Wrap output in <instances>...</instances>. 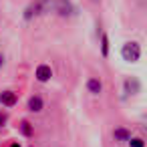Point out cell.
<instances>
[{"label":"cell","mask_w":147,"mask_h":147,"mask_svg":"<svg viewBox=\"0 0 147 147\" xmlns=\"http://www.w3.org/2000/svg\"><path fill=\"white\" fill-rule=\"evenodd\" d=\"M55 8V0H32L30 6L24 10V20H32L34 16H42Z\"/></svg>","instance_id":"6da1fadb"},{"label":"cell","mask_w":147,"mask_h":147,"mask_svg":"<svg viewBox=\"0 0 147 147\" xmlns=\"http://www.w3.org/2000/svg\"><path fill=\"white\" fill-rule=\"evenodd\" d=\"M121 57H123V61H127V63H137L139 57H141V47H139V42H125L123 49H121Z\"/></svg>","instance_id":"7a4b0ae2"},{"label":"cell","mask_w":147,"mask_h":147,"mask_svg":"<svg viewBox=\"0 0 147 147\" xmlns=\"http://www.w3.org/2000/svg\"><path fill=\"white\" fill-rule=\"evenodd\" d=\"M59 16H71L75 12V6L71 4V0H55V8H53Z\"/></svg>","instance_id":"3957f363"},{"label":"cell","mask_w":147,"mask_h":147,"mask_svg":"<svg viewBox=\"0 0 147 147\" xmlns=\"http://www.w3.org/2000/svg\"><path fill=\"white\" fill-rule=\"evenodd\" d=\"M34 77H36V81H38V83H49V81H51V77H53V69H51L49 65H38V67H36V73H34Z\"/></svg>","instance_id":"277c9868"},{"label":"cell","mask_w":147,"mask_h":147,"mask_svg":"<svg viewBox=\"0 0 147 147\" xmlns=\"http://www.w3.org/2000/svg\"><path fill=\"white\" fill-rule=\"evenodd\" d=\"M0 103H2V107H14L18 103V97L14 91H4V93H0Z\"/></svg>","instance_id":"5b68a950"},{"label":"cell","mask_w":147,"mask_h":147,"mask_svg":"<svg viewBox=\"0 0 147 147\" xmlns=\"http://www.w3.org/2000/svg\"><path fill=\"white\" fill-rule=\"evenodd\" d=\"M87 91H89L91 95H101V93H103V83H101V79L91 77V79L87 81Z\"/></svg>","instance_id":"8992f818"},{"label":"cell","mask_w":147,"mask_h":147,"mask_svg":"<svg viewBox=\"0 0 147 147\" xmlns=\"http://www.w3.org/2000/svg\"><path fill=\"white\" fill-rule=\"evenodd\" d=\"M45 109V101L38 97V95H32L30 99H28V111L30 113H40Z\"/></svg>","instance_id":"52a82bcc"},{"label":"cell","mask_w":147,"mask_h":147,"mask_svg":"<svg viewBox=\"0 0 147 147\" xmlns=\"http://www.w3.org/2000/svg\"><path fill=\"white\" fill-rule=\"evenodd\" d=\"M139 91H141V85H139V81H137L135 77L125 79V93H127V95H137Z\"/></svg>","instance_id":"ba28073f"},{"label":"cell","mask_w":147,"mask_h":147,"mask_svg":"<svg viewBox=\"0 0 147 147\" xmlns=\"http://www.w3.org/2000/svg\"><path fill=\"white\" fill-rule=\"evenodd\" d=\"M113 137H115V141H119V143H127V141L131 139V131L125 129V127H117V129L113 131Z\"/></svg>","instance_id":"9c48e42d"},{"label":"cell","mask_w":147,"mask_h":147,"mask_svg":"<svg viewBox=\"0 0 147 147\" xmlns=\"http://www.w3.org/2000/svg\"><path fill=\"white\" fill-rule=\"evenodd\" d=\"M101 55L103 57H109V38H107L105 32L101 34Z\"/></svg>","instance_id":"30bf717a"},{"label":"cell","mask_w":147,"mask_h":147,"mask_svg":"<svg viewBox=\"0 0 147 147\" xmlns=\"http://www.w3.org/2000/svg\"><path fill=\"white\" fill-rule=\"evenodd\" d=\"M20 133H22L24 137H32V127H30L28 121H22V123H20Z\"/></svg>","instance_id":"8fae6325"},{"label":"cell","mask_w":147,"mask_h":147,"mask_svg":"<svg viewBox=\"0 0 147 147\" xmlns=\"http://www.w3.org/2000/svg\"><path fill=\"white\" fill-rule=\"evenodd\" d=\"M127 143H129V147H145V141H143L141 137H133V139H129Z\"/></svg>","instance_id":"7c38bea8"},{"label":"cell","mask_w":147,"mask_h":147,"mask_svg":"<svg viewBox=\"0 0 147 147\" xmlns=\"http://www.w3.org/2000/svg\"><path fill=\"white\" fill-rule=\"evenodd\" d=\"M6 123H8V115L4 111H0V127H4Z\"/></svg>","instance_id":"4fadbf2b"},{"label":"cell","mask_w":147,"mask_h":147,"mask_svg":"<svg viewBox=\"0 0 147 147\" xmlns=\"http://www.w3.org/2000/svg\"><path fill=\"white\" fill-rule=\"evenodd\" d=\"M10 147H22V145H20L18 141H14V143H10Z\"/></svg>","instance_id":"5bb4252c"},{"label":"cell","mask_w":147,"mask_h":147,"mask_svg":"<svg viewBox=\"0 0 147 147\" xmlns=\"http://www.w3.org/2000/svg\"><path fill=\"white\" fill-rule=\"evenodd\" d=\"M2 65H4V57H2V55H0V67H2Z\"/></svg>","instance_id":"9a60e30c"}]
</instances>
